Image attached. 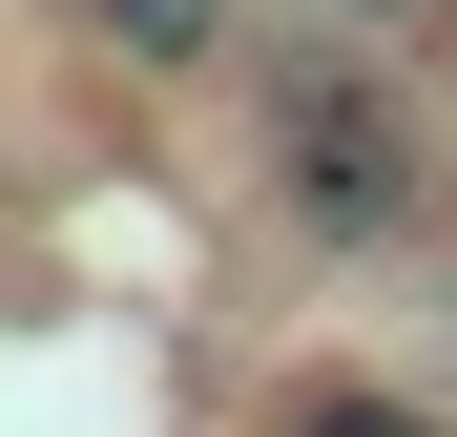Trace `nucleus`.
Returning <instances> with one entry per match:
<instances>
[{
    "instance_id": "nucleus-1",
    "label": "nucleus",
    "mask_w": 457,
    "mask_h": 437,
    "mask_svg": "<svg viewBox=\"0 0 457 437\" xmlns=\"http://www.w3.org/2000/svg\"><path fill=\"white\" fill-rule=\"evenodd\" d=\"M250 167H270V208H291V250H416V230H436V125H416L395 63H270Z\"/></svg>"
},
{
    "instance_id": "nucleus-2",
    "label": "nucleus",
    "mask_w": 457,
    "mask_h": 437,
    "mask_svg": "<svg viewBox=\"0 0 457 437\" xmlns=\"http://www.w3.org/2000/svg\"><path fill=\"white\" fill-rule=\"evenodd\" d=\"M84 42H125L145 84H208L228 63V0H84Z\"/></svg>"
},
{
    "instance_id": "nucleus-3",
    "label": "nucleus",
    "mask_w": 457,
    "mask_h": 437,
    "mask_svg": "<svg viewBox=\"0 0 457 437\" xmlns=\"http://www.w3.org/2000/svg\"><path fill=\"white\" fill-rule=\"evenodd\" d=\"M270 437H436V416H416L395 375H291V396H270Z\"/></svg>"
},
{
    "instance_id": "nucleus-4",
    "label": "nucleus",
    "mask_w": 457,
    "mask_h": 437,
    "mask_svg": "<svg viewBox=\"0 0 457 437\" xmlns=\"http://www.w3.org/2000/svg\"><path fill=\"white\" fill-rule=\"evenodd\" d=\"M353 21H436V0H353Z\"/></svg>"
}]
</instances>
